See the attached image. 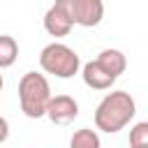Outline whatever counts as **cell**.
Listing matches in <instances>:
<instances>
[{
  "label": "cell",
  "mask_w": 148,
  "mask_h": 148,
  "mask_svg": "<svg viewBox=\"0 0 148 148\" xmlns=\"http://www.w3.org/2000/svg\"><path fill=\"white\" fill-rule=\"evenodd\" d=\"M134 113H136V104L127 90L106 92L104 99L95 109V127L106 132V134H116L130 125Z\"/></svg>",
  "instance_id": "obj_1"
},
{
  "label": "cell",
  "mask_w": 148,
  "mask_h": 148,
  "mask_svg": "<svg viewBox=\"0 0 148 148\" xmlns=\"http://www.w3.org/2000/svg\"><path fill=\"white\" fill-rule=\"evenodd\" d=\"M51 86L44 74L25 72L18 81V104L21 111L28 118H42L46 116L49 102H51Z\"/></svg>",
  "instance_id": "obj_2"
},
{
  "label": "cell",
  "mask_w": 148,
  "mask_h": 148,
  "mask_svg": "<svg viewBox=\"0 0 148 148\" xmlns=\"http://www.w3.org/2000/svg\"><path fill=\"white\" fill-rule=\"evenodd\" d=\"M39 67L56 79H72L81 69V58L62 42H51L39 53Z\"/></svg>",
  "instance_id": "obj_3"
},
{
  "label": "cell",
  "mask_w": 148,
  "mask_h": 148,
  "mask_svg": "<svg viewBox=\"0 0 148 148\" xmlns=\"http://www.w3.org/2000/svg\"><path fill=\"white\" fill-rule=\"evenodd\" d=\"M53 5L58 9H62L74 25L95 28L104 18V2L102 0H56Z\"/></svg>",
  "instance_id": "obj_4"
},
{
  "label": "cell",
  "mask_w": 148,
  "mask_h": 148,
  "mask_svg": "<svg viewBox=\"0 0 148 148\" xmlns=\"http://www.w3.org/2000/svg\"><path fill=\"white\" fill-rule=\"evenodd\" d=\"M46 116H49V120L56 123V125H69V123L79 116V104H76V99L69 97V95H56V97H51V102H49Z\"/></svg>",
  "instance_id": "obj_5"
},
{
  "label": "cell",
  "mask_w": 148,
  "mask_h": 148,
  "mask_svg": "<svg viewBox=\"0 0 148 148\" xmlns=\"http://www.w3.org/2000/svg\"><path fill=\"white\" fill-rule=\"evenodd\" d=\"M81 76H83V83H86L88 88H92V90H109V88L116 83V79H113L97 60L86 62V65L81 67Z\"/></svg>",
  "instance_id": "obj_6"
},
{
  "label": "cell",
  "mask_w": 148,
  "mask_h": 148,
  "mask_svg": "<svg viewBox=\"0 0 148 148\" xmlns=\"http://www.w3.org/2000/svg\"><path fill=\"white\" fill-rule=\"evenodd\" d=\"M74 23L67 18V14L62 9H58L56 5H51L44 14V30L51 35V37H67L72 32Z\"/></svg>",
  "instance_id": "obj_7"
},
{
  "label": "cell",
  "mask_w": 148,
  "mask_h": 148,
  "mask_svg": "<svg viewBox=\"0 0 148 148\" xmlns=\"http://www.w3.org/2000/svg\"><path fill=\"white\" fill-rule=\"evenodd\" d=\"M113 79H118L125 69H127V58H125V53L123 51H118V49H104V51H99V56L95 58Z\"/></svg>",
  "instance_id": "obj_8"
},
{
  "label": "cell",
  "mask_w": 148,
  "mask_h": 148,
  "mask_svg": "<svg viewBox=\"0 0 148 148\" xmlns=\"http://www.w3.org/2000/svg\"><path fill=\"white\" fill-rule=\"evenodd\" d=\"M18 58V44L12 35H0V69H7Z\"/></svg>",
  "instance_id": "obj_9"
},
{
  "label": "cell",
  "mask_w": 148,
  "mask_h": 148,
  "mask_svg": "<svg viewBox=\"0 0 148 148\" xmlns=\"http://www.w3.org/2000/svg\"><path fill=\"white\" fill-rule=\"evenodd\" d=\"M99 146H102V141H99L97 132L88 130V127L76 130L72 134V139H69V148H99Z\"/></svg>",
  "instance_id": "obj_10"
},
{
  "label": "cell",
  "mask_w": 148,
  "mask_h": 148,
  "mask_svg": "<svg viewBox=\"0 0 148 148\" xmlns=\"http://www.w3.org/2000/svg\"><path fill=\"white\" fill-rule=\"evenodd\" d=\"M130 148H148V120L136 123L130 130Z\"/></svg>",
  "instance_id": "obj_11"
},
{
  "label": "cell",
  "mask_w": 148,
  "mask_h": 148,
  "mask_svg": "<svg viewBox=\"0 0 148 148\" xmlns=\"http://www.w3.org/2000/svg\"><path fill=\"white\" fill-rule=\"evenodd\" d=\"M7 136H9V123H7V118L0 116V143H5Z\"/></svg>",
  "instance_id": "obj_12"
},
{
  "label": "cell",
  "mask_w": 148,
  "mask_h": 148,
  "mask_svg": "<svg viewBox=\"0 0 148 148\" xmlns=\"http://www.w3.org/2000/svg\"><path fill=\"white\" fill-rule=\"evenodd\" d=\"M2 86H5V79H2V74H0V90H2Z\"/></svg>",
  "instance_id": "obj_13"
}]
</instances>
